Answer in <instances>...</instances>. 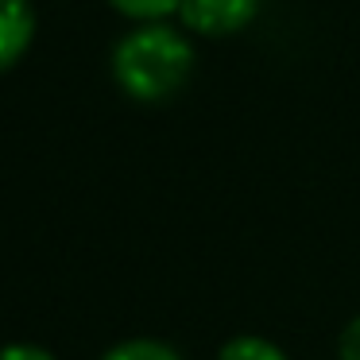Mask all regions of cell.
<instances>
[{"label": "cell", "mask_w": 360, "mask_h": 360, "mask_svg": "<svg viewBox=\"0 0 360 360\" xmlns=\"http://www.w3.org/2000/svg\"><path fill=\"white\" fill-rule=\"evenodd\" d=\"M112 8L128 20H140V24H163L167 16L182 12L186 0H109Z\"/></svg>", "instance_id": "277c9868"}, {"label": "cell", "mask_w": 360, "mask_h": 360, "mask_svg": "<svg viewBox=\"0 0 360 360\" xmlns=\"http://www.w3.org/2000/svg\"><path fill=\"white\" fill-rule=\"evenodd\" d=\"M101 360H182L171 345L151 341V337H136V341H120L117 349H109Z\"/></svg>", "instance_id": "5b68a950"}, {"label": "cell", "mask_w": 360, "mask_h": 360, "mask_svg": "<svg viewBox=\"0 0 360 360\" xmlns=\"http://www.w3.org/2000/svg\"><path fill=\"white\" fill-rule=\"evenodd\" d=\"M341 360H360V318H352L341 333V345H337Z\"/></svg>", "instance_id": "ba28073f"}, {"label": "cell", "mask_w": 360, "mask_h": 360, "mask_svg": "<svg viewBox=\"0 0 360 360\" xmlns=\"http://www.w3.org/2000/svg\"><path fill=\"white\" fill-rule=\"evenodd\" d=\"M35 35V12L32 0H0V74L24 58Z\"/></svg>", "instance_id": "3957f363"}, {"label": "cell", "mask_w": 360, "mask_h": 360, "mask_svg": "<svg viewBox=\"0 0 360 360\" xmlns=\"http://www.w3.org/2000/svg\"><path fill=\"white\" fill-rule=\"evenodd\" d=\"M217 360H287L279 345L264 341V337H236L217 352Z\"/></svg>", "instance_id": "8992f818"}, {"label": "cell", "mask_w": 360, "mask_h": 360, "mask_svg": "<svg viewBox=\"0 0 360 360\" xmlns=\"http://www.w3.org/2000/svg\"><path fill=\"white\" fill-rule=\"evenodd\" d=\"M194 74V43L167 24H140L112 51V78L132 101H167Z\"/></svg>", "instance_id": "6da1fadb"}, {"label": "cell", "mask_w": 360, "mask_h": 360, "mask_svg": "<svg viewBox=\"0 0 360 360\" xmlns=\"http://www.w3.org/2000/svg\"><path fill=\"white\" fill-rule=\"evenodd\" d=\"M0 360H55L43 345H27V341H16V345H4L0 349Z\"/></svg>", "instance_id": "52a82bcc"}, {"label": "cell", "mask_w": 360, "mask_h": 360, "mask_svg": "<svg viewBox=\"0 0 360 360\" xmlns=\"http://www.w3.org/2000/svg\"><path fill=\"white\" fill-rule=\"evenodd\" d=\"M259 0H186L182 4V24L198 35H210V39H221V35H236L256 20Z\"/></svg>", "instance_id": "7a4b0ae2"}]
</instances>
